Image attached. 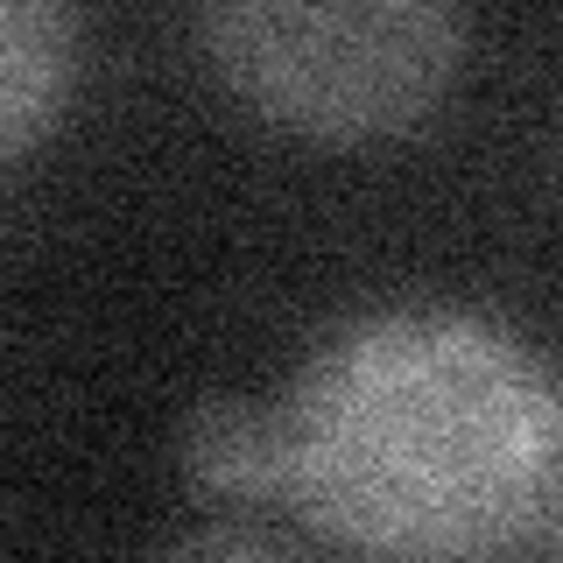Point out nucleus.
I'll return each instance as SVG.
<instances>
[{
  "label": "nucleus",
  "mask_w": 563,
  "mask_h": 563,
  "mask_svg": "<svg viewBox=\"0 0 563 563\" xmlns=\"http://www.w3.org/2000/svg\"><path fill=\"white\" fill-rule=\"evenodd\" d=\"M219 70L310 134H387L444 92L465 22L437 0H233L205 14Z\"/></svg>",
  "instance_id": "nucleus-2"
},
{
  "label": "nucleus",
  "mask_w": 563,
  "mask_h": 563,
  "mask_svg": "<svg viewBox=\"0 0 563 563\" xmlns=\"http://www.w3.org/2000/svg\"><path fill=\"white\" fill-rule=\"evenodd\" d=\"M70 57H78V29H70L64 8L0 0V155L57 113Z\"/></svg>",
  "instance_id": "nucleus-3"
},
{
  "label": "nucleus",
  "mask_w": 563,
  "mask_h": 563,
  "mask_svg": "<svg viewBox=\"0 0 563 563\" xmlns=\"http://www.w3.org/2000/svg\"><path fill=\"white\" fill-rule=\"evenodd\" d=\"M190 472L211 493H261L282 500V437H275V409H240V401H211L190 422Z\"/></svg>",
  "instance_id": "nucleus-4"
},
{
  "label": "nucleus",
  "mask_w": 563,
  "mask_h": 563,
  "mask_svg": "<svg viewBox=\"0 0 563 563\" xmlns=\"http://www.w3.org/2000/svg\"><path fill=\"white\" fill-rule=\"evenodd\" d=\"M163 563H275L268 550H254V542H233V536H205V542H184L176 556Z\"/></svg>",
  "instance_id": "nucleus-5"
},
{
  "label": "nucleus",
  "mask_w": 563,
  "mask_h": 563,
  "mask_svg": "<svg viewBox=\"0 0 563 563\" xmlns=\"http://www.w3.org/2000/svg\"><path fill=\"white\" fill-rule=\"evenodd\" d=\"M282 500L380 563H479L556 500L542 360L457 310L345 324L275 409Z\"/></svg>",
  "instance_id": "nucleus-1"
}]
</instances>
